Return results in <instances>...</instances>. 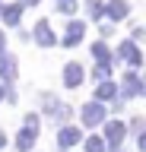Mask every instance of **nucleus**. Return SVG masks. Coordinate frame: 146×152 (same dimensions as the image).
<instances>
[{"label":"nucleus","instance_id":"nucleus-1","mask_svg":"<svg viewBox=\"0 0 146 152\" xmlns=\"http://www.w3.org/2000/svg\"><path fill=\"white\" fill-rule=\"evenodd\" d=\"M121 57H127L130 64H140V51H136L130 41H127V45H121Z\"/></svg>","mask_w":146,"mask_h":152},{"label":"nucleus","instance_id":"nucleus-2","mask_svg":"<svg viewBox=\"0 0 146 152\" xmlns=\"http://www.w3.org/2000/svg\"><path fill=\"white\" fill-rule=\"evenodd\" d=\"M124 13H127V3H124V0H114V3L108 7V16H111V19H121Z\"/></svg>","mask_w":146,"mask_h":152},{"label":"nucleus","instance_id":"nucleus-3","mask_svg":"<svg viewBox=\"0 0 146 152\" xmlns=\"http://www.w3.org/2000/svg\"><path fill=\"white\" fill-rule=\"evenodd\" d=\"M83 117H86V124H95L98 117H102V108H98V104H89L86 111H83Z\"/></svg>","mask_w":146,"mask_h":152},{"label":"nucleus","instance_id":"nucleus-4","mask_svg":"<svg viewBox=\"0 0 146 152\" xmlns=\"http://www.w3.org/2000/svg\"><path fill=\"white\" fill-rule=\"evenodd\" d=\"M121 136H124V124H111V127H108V140L121 142Z\"/></svg>","mask_w":146,"mask_h":152},{"label":"nucleus","instance_id":"nucleus-5","mask_svg":"<svg viewBox=\"0 0 146 152\" xmlns=\"http://www.w3.org/2000/svg\"><path fill=\"white\" fill-rule=\"evenodd\" d=\"M38 41H41V45H51V41H54L51 32H48V22H38Z\"/></svg>","mask_w":146,"mask_h":152},{"label":"nucleus","instance_id":"nucleus-6","mask_svg":"<svg viewBox=\"0 0 146 152\" xmlns=\"http://www.w3.org/2000/svg\"><path fill=\"white\" fill-rule=\"evenodd\" d=\"M76 83H79V66L70 64V66H67V86H76Z\"/></svg>","mask_w":146,"mask_h":152},{"label":"nucleus","instance_id":"nucleus-7","mask_svg":"<svg viewBox=\"0 0 146 152\" xmlns=\"http://www.w3.org/2000/svg\"><path fill=\"white\" fill-rule=\"evenodd\" d=\"M76 140H79L76 130H64V133H60V142H64V146H70V142H76Z\"/></svg>","mask_w":146,"mask_h":152},{"label":"nucleus","instance_id":"nucleus-8","mask_svg":"<svg viewBox=\"0 0 146 152\" xmlns=\"http://www.w3.org/2000/svg\"><path fill=\"white\" fill-rule=\"evenodd\" d=\"M3 19H7V22H16V19H19V7H7L3 10Z\"/></svg>","mask_w":146,"mask_h":152},{"label":"nucleus","instance_id":"nucleus-9","mask_svg":"<svg viewBox=\"0 0 146 152\" xmlns=\"http://www.w3.org/2000/svg\"><path fill=\"white\" fill-rule=\"evenodd\" d=\"M79 32H83V28H79V22H73V28L67 32V45H73V41H76V38H79Z\"/></svg>","mask_w":146,"mask_h":152},{"label":"nucleus","instance_id":"nucleus-10","mask_svg":"<svg viewBox=\"0 0 146 152\" xmlns=\"http://www.w3.org/2000/svg\"><path fill=\"white\" fill-rule=\"evenodd\" d=\"M0 70L7 76H13V60H7V57H0Z\"/></svg>","mask_w":146,"mask_h":152},{"label":"nucleus","instance_id":"nucleus-11","mask_svg":"<svg viewBox=\"0 0 146 152\" xmlns=\"http://www.w3.org/2000/svg\"><path fill=\"white\" fill-rule=\"evenodd\" d=\"M98 95H102V98H108V95H114V86H108V83H105L102 89H98Z\"/></svg>","mask_w":146,"mask_h":152},{"label":"nucleus","instance_id":"nucleus-12","mask_svg":"<svg viewBox=\"0 0 146 152\" xmlns=\"http://www.w3.org/2000/svg\"><path fill=\"white\" fill-rule=\"evenodd\" d=\"M89 152H102V142H98V140H89Z\"/></svg>","mask_w":146,"mask_h":152},{"label":"nucleus","instance_id":"nucleus-13","mask_svg":"<svg viewBox=\"0 0 146 152\" xmlns=\"http://www.w3.org/2000/svg\"><path fill=\"white\" fill-rule=\"evenodd\" d=\"M140 149L146 152V133H143V136H140Z\"/></svg>","mask_w":146,"mask_h":152},{"label":"nucleus","instance_id":"nucleus-14","mask_svg":"<svg viewBox=\"0 0 146 152\" xmlns=\"http://www.w3.org/2000/svg\"><path fill=\"white\" fill-rule=\"evenodd\" d=\"M32 3H38V0H32Z\"/></svg>","mask_w":146,"mask_h":152},{"label":"nucleus","instance_id":"nucleus-15","mask_svg":"<svg viewBox=\"0 0 146 152\" xmlns=\"http://www.w3.org/2000/svg\"><path fill=\"white\" fill-rule=\"evenodd\" d=\"M0 45H3V38H0Z\"/></svg>","mask_w":146,"mask_h":152},{"label":"nucleus","instance_id":"nucleus-16","mask_svg":"<svg viewBox=\"0 0 146 152\" xmlns=\"http://www.w3.org/2000/svg\"><path fill=\"white\" fill-rule=\"evenodd\" d=\"M0 142H3V136H0Z\"/></svg>","mask_w":146,"mask_h":152}]
</instances>
